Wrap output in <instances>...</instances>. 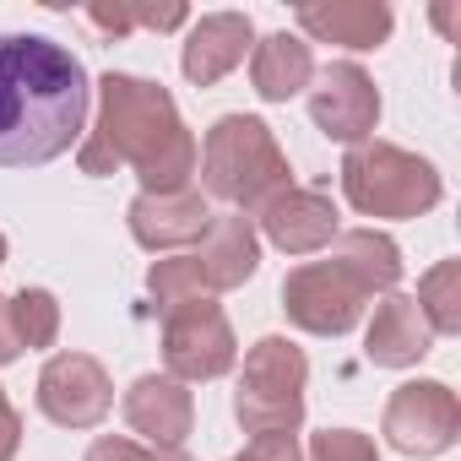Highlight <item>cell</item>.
I'll return each mask as SVG.
<instances>
[{"instance_id":"cell-1","label":"cell","mask_w":461,"mask_h":461,"mask_svg":"<svg viewBox=\"0 0 461 461\" xmlns=\"http://www.w3.org/2000/svg\"><path fill=\"white\" fill-rule=\"evenodd\" d=\"M87 66L44 33H0V168H39L87 136Z\"/></svg>"},{"instance_id":"cell-2","label":"cell","mask_w":461,"mask_h":461,"mask_svg":"<svg viewBox=\"0 0 461 461\" xmlns=\"http://www.w3.org/2000/svg\"><path fill=\"white\" fill-rule=\"evenodd\" d=\"M77 163H82V174H98V179L114 168H136L141 190L163 195V190L190 185L201 147H195L190 125L179 120L163 82L109 71V77H98V125L82 136Z\"/></svg>"},{"instance_id":"cell-3","label":"cell","mask_w":461,"mask_h":461,"mask_svg":"<svg viewBox=\"0 0 461 461\" xmlns=\"http://www.w3.org/2000/svg\"><path fill=\"white\" fill-rule=\"evenodd\" d=\"M195 174H201L206 195L240 206V212H261L272 195H283L294 185L288 152L277 147L272 125L256 114H222L201 141Z\"/></svg>"},{"instance_id":"cell-4","label":"cell","mask_w":461,"mask_h":461,"mask_svg":"<svg viewBox=\"0 0 461 461\" xmlns=\"http://www.w3.org/2000/svg\"><path fill=\"white\" fill-rule=\"evenodd\" d=\"M342 195L358 217H423L439 206L445 179L429 158L396 141H358L342 158Z\"/></svg>"},{"instance_id":"cell-5","label":"cell","mask_w":461,"mask_h":461,"mask_svg":"<svg viewBox=\"0 0 461 461\" xmlns=\"http://www.w3.org/2000/svg\"><path fill=\"white\" fill-rule=\"evenodd\" d=\"M304 385H310V358L288 337H261L245 353L240 391H234V418L245 434H294L304 423Z\"/></svg>"},{"instance_id":"cell-6","label":"cell","mask_w":461,"mask_h":461,"mask_svg":"<svg viewBox=\"0 0 461 461\" xmlns=\"http://www.w3.org/2000/svg\"><path fill=\"white\" fill-rule=\"evenodd\" d=\"M234 358H240L234 326H228V315L212 299H185V304L163 310V364H168V380H179V385L217 380V375L234 369Z\"/></svg>"},{"instance_id":"cell-7","label":"cell","mask_w":461,"mask_h":461,"mask_svg":"<svg viewBox=\"0 0 461 461\" xmlns=\"http://www.w3.org/2000/svg\"><path fill=\"white\" fill-rule=\"evenodd\" d=\"M364 304H369L364 283H358L348 267H337L331 256L294 267L288 283H283V310H288V321H294L299 331H310V337H348V331L364 321Z\"/></svg>"},{"instance_id":"cell-8","label":"cell","mask_w":461,"mask_h":461,"mask_svg":"<svg viewBox=\"0 0 461 461\" xmlns=\"http://www.w3.org/2000/svg\"><path fill=\"white\" fill-rule=\"evenodd\" d=\"M380 429H385L391 450L429 461V456H439V450L456 445V434H461V402H456V391L445 380H407V385L391 391Z\"/></svg>"},{"instance_id":"cell-9","label":"cell","mask_w":461,"mask_h":461,"mask_svg":"<svg viewBox=\"0 0 461 461\" xmlns=\"http://www.w3.org/2000/svg\"><path fill=\"white\" fill-rule=\"evenodd\" d=\"M114 407L109 369L93 353H55L39 369V412L60 429H98Z\"/></svg>"},{"instance_id":"cell-10","label":"cell","mask_w":461,"mask_h":461,"mask_svg":"<svg viewBox=\"0 0 461 461\" xmlns=\"http://www.w3.org/2000/svg\"><path fill=\"white\" fill-rule=\"evenodd\" d=\"M310 120L342 141V147H358V141H375V125H380V87L364 66L353 60H337L315 77L310 87Z\"/></svg>"},{"instance_id":"cell-11","label":"cell","mask_w":461,"mask_h":461,"mask_svg":"<svg viewBox=\"0 0 461 461\" xmlns=\"http://www.w3.org/2000/svg\"><path fill=\"white\" fill-rule=\"evenodd\" d=\"M131 240L141 245V250H179V245H195V240H206V228H212V206H206V195L195 190V185H185V190H163V195H136L131 201Z\"/></svg>"},{"instance_id":"cell-12","label":"cell","mask_w":461,"mask_h":461,"mask_svg":"<svg viewBox=\"0 0 461 461\" xmlns=\"http://www.w3.org/2000/svg\"><path fill=\"white\" fill-rule=\"evenodd\" d=\"M261 234H267L283 256H315V250H326V245L342 234V217H337L331 195L288 185L283 195H272V201L261 206Z\"/></svg>"},{"instance_id":"cell-13","label":"cell","mask_w":461,"mask_h":461,"mask_svg":"<svg viewBox=\"0 0 461 461\" xmlns=\"http://www.w3.org/2000/svg\"><path fill=\"white\" fill-rule=\"evenodd\" d=\"M120 412H125L131 434H141L152 450H179L190 439V429H195V396L168 375H141L125 391Z\"/></svg>"},{"instance_id":"cell-14","label":"cell","mask_w":461,"mask_h":461,"mask_svg":"<svg viewBox=\"0 0 461 461\" xmlns=\"http://www.w3.org/2000/svg\"><path fill=\"white\" fill-rule=\"evenodd\" d=\"M250 44H256V28H250L245 12H206L201 23H190L179 66H185V77L195 87H212V82H222L234 66H245Z\"/></svg>"},{"instance_id":"cell-15","label":"cell","mask_w":461,"mask_h":461,"mask_svg":"<svg viewBox=\"0 0 461 461\" xmlns=\"http://www.w3.org/2000/svg\"><path fill=\"white\" fill-rule=\"evenodd\" d=\"M261 267V240L245 212H228V217H212L206 240L195 250V272L206 283V294H228V288H245Z\"/></svg>"},{"instance_id":"cell-16","label":"cell","mask_w":461,"mask_h":461,"mask_svg":"<svg viewBox=\"0 0 461 461\" xmlns=\"http://www.w3.org/2000/svg\"><path fill=\"white\" fill-rule=\"evenodd\" d=\"M364 353H369V364H380V369H412L418 358L434 353V331H429V321L418 315L412 294H385V299L375 304V321H369V331H364Z\"/></svg>"},{"instance_id":"cell-17","label":"cell","mask_w":461,"mask_h":461,"mask_svg":"<svg viewBox=\"0 0 461 461\" xmlns=\"http://www.w3.org/2000/svg\"><path fill=\"white\" fill-rule=\"evenodd\" d=\"M391 6L385 0H321L299 6V28L315 44H342V50H380L391 39Z\"/></svg>"},{"instance_id":"cell-18","label":"cell","mask_w":461,"mask_h":461,"mask_svg":"<svg viewBox=\"0 0 461 461\" xmlns=\"http://www.w3.org/2000/svg\"><path fill=\"white\" fill-rule=\"evenodd\" d=\"M250 82H256V93H261L267 104H288V98H299V93L315 82V55H310V44L294 39V33H272V39H261L256 55H250Z\"/></svg>"},{"instance_id":"cell-19","label":"cell","mask_w":461,"mask_h":461,"mask_svg":"<svg viewBox=\"0 0 461 461\" xmlns=\"http://www.w3.org/2000/svg\"><path fill=\"white\" fill-rule=\"evenodd\" d=\"M331 261L348 267L364 283L369 299L375 294H396V283H402V250H396L391 234H375V228H348V234H337L331 240Z\"/></svg>"},{"instance_id":"cell-20","label":"cell","mask_w":461,"mask_h":461,"mask_svg":"<svg viewBox=\"0 0 461 461\" xmlns=\"http://www.w3.org/2000/svg\"><path fill=\"white\" fill-rule=\"evenodd\" d=\"M412 304L434 337H456L461 331V261H439L434 272H423Z\"/></svg>"},{"instance_id":"cell-21","label":"cell","mask_w":461,"mask_h":461,"mask_svg":"<svg viewBox=\"0 0 461 461\" xmlns=\"http://www.w3.org/2000/svg\"><path fill=\"white\" fill-rule=\"evenodd\" d=\"M12 326L23 348H55L60 337V299L50 288H23L12 299Z\"/></svg>"},{"instance_id":"cell-22","label":"cell","mask_w":461,"mask_h":461,"mask_svg":"<svg viewBox=\"0 0 461 461\" xmlns=\"http://www.w3.org/2000/svg\"><path fill=\"white\" fill-rule=\"evenodd\" d=\"M147 294H152L163 310H174V304H185V299H212L206 283H201V272H195V256L152 261V272H147Z\"/></svg>"},{"instance_id":"cell-23","label":"cell","mask_w":461,"mask_h":461,"mask_svg":"<svg viewBox=\"0 0 461 461\" xmlns=\"http://www.w3.org/2000/svg\"><path fill=\"white\" fill-rule=\"evenodd\" d=\"M310 461H380V456H375V439L358 429H321L310 439Z\"/></svg>"},{"instance_id":"cell-24","label":"cell","mask_w":461,"mask_h":461,"mask_svg":"<svg viewBox=\"0 0 461 461\" xmlns=\"http://www.w3.org/2000/svg\"><path fill=\"white\" fill-rule=\"evenodd\" d=\"M82 461H190V456H185V450H152V445L104 434V439H93V450H87Z\"/></svg>"},{"instance_id":"cell-25","label":"cell","mask_w":461,"mask_h":461,"mask_svg":"<svg viewBox=\"0 0 461 461\" xmlns=\"http://www.w3.org/2000/svg\"><path fill=\"white\" fill-rule=\"evenodd\" d=\"M228 461H304L294 434H256L245 456H228Z\"/></svg>"},{"instance_id":"cell-26","label":"cell","mask_w":461,"mask_h":461,"mask_svg":"<svg viewBox=\"0 0 461 461\" xmlns=\"http://www.w3.org/2000/svg\"><path fill=\"white\" fill-rule=\"evenodd\" d=\"M17 445H23V418H17V407L6 402V391H0V461H12Z\"/></svg>"},{"instance_id":"cell-27","label":"cell","mask_w":461,"mask_h":461,"mask_svg":"<svg viewBox=\"0 0 461 461\" xmlns=\"http://www.w3.org/2000/svg\"><path fill=\"white\" fill-rule=\"evenodd\" d=\"M23 342H17V326H12V299H0V364H17Z\"/></svg>"},{"instance_id":"cell-28","label":"cell","mask_w":461,"mask_h":461,"mask_svg":"<svg viewBox=\"0 0 461 461\" xmlns=\"http://www.w3.org/2000/svg\"><path fill=\"white\" fill-rule=\"evenodd\" d=\"M0 267H6V234H0Z\"/></svg>"}]
</instances>
